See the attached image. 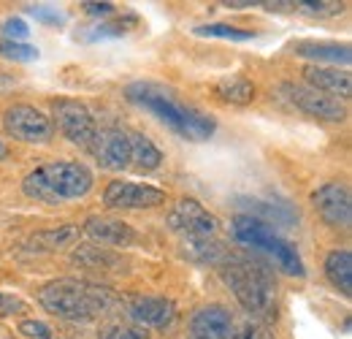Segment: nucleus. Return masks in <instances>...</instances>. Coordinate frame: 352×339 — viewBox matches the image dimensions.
I'll use <instances>...</instances> for the list:
<instances>
[{
  "mask_svg": "<svg viewBox=\"0 0 352 339\" xmlns=\"http://www.w3.org/2000/svg\"><path fill=\"white\" fill-rule=\"evenodd\" d=\"M92 185H95L92 171L79 161H52L44 166H36L22 179L25 196L49 207L85 198Z\"/></svg>",
  "mask_w": 352,
  "mask_h": 339,
  "instance_id": "nucleus-4",
  "label": "nucleus"
},
{
  "mask_svg": "<svg viewBox=\"0 0 352 339\" xmlns=\"http://www.w3.org/2000/svg\"><path fill=\"white\" fill-rule=\"evenodd\" d=\"M128 25H135V17L117 19V22H106V25H98V28H95V33H92L89 39H92V41H98V39H106V36H122V33H128V30H125Z\"/></svg>",
  "mask_w": 352,
  "mask_h": 339,
  "instance_id": "nucleus-28",
  "label": "nucleus"
},
{
  "mask_svg": "<svg viewBox=\"0 0 352 339\" xmlns=\"http://www.w3.org/2000/svg\"><path fill=\"white\" fill-rule=\"evenodd\" d=\"M220 277L244 312L255 318V323L276 318L279 288L265 263L255 260L252 255H225L220 260Z\"/></svg>",
  "mask_w": 352,
  "mask_h": 339,
  "instance_id": "nucleus-2",
  "label": "nucleus"
},
{
  "mask_svg": "<svg viewBox=\"0 0 352 339\" xmlns=\"http://www.w3.org/2000/svg\"><path fill=\"white\" fill-rule=\"evenodd\" d=\"M49 120H52V125L60 127V133H63L71 144H76V147L92 152L95 138H98V123H95L92 112H89L82 101H74V98H54V101H52V117H49Z\"/></svg>",
  "mask_w": 352,
  "mask_h": 339,
  "instance_id": "nucleus-6",
  "label": "nucleus"
},
{
  "mask_svg": "<svg viewBox=\"0 0 352 339\" xmlns=\"http://www.w3.org/2000/svg\"><path fill=\"white\" fill-rule=\"evenodd\" d=\"M233 334V318L222 304L198 307L190 318L187 339H228Z\"/></svg>",
  "mask_w": 352,
  "mask_h": 339,
  "instance_id": "nucleus-13",
  "label": "nucleus"
},
{
  "mask_svg": "<svg viewBox=\"0 0 352 339\" xmlns=\"http://www.w3.org/2000/svg\"><path fill=\"white\" fill-rule=\"evenodd\" d=\"M74 263L85 266V269H103V271H120L122 266V255L111 253L109 247H79L74 253Z\"/></svg>",
  "mask_w": 352,
  "mask_h": 339,
  "instance_id": "nucleus-20",
  "label": "nucleus"
},
{
  "mask_svg": "<svg viewBox=\"0 0 352 339\" xmlns=\"http://www.w3.org/2000/svg\"><path fill=\"white\" fill-rule=\"evenodd\" d=\"M192 33H195V36H206V39H225V41H250V39H255L252 30L233 28V25H222V22H214V25H198Z\"/></svg>",
  "mask_w": 352,
  "mask_h": 339,
  "instance_id": "nucleus-23",
  "label": "nucleus"
},
{
  "mask_svg": "<svg viewBox=\"0 0 352 339\" xmlns=\"http://www.w3.org/2000/svg\"><path fill=\"white\" fill-rule=\"evenodd\" d=\"M133 133L128 127H109L98 130L92 155L98 166L106 171H125L133 169Z\"/></svg>",
  "mask_w": 352,
  "mask_h": 339,
  "instance_id": "nucleus-10",
  "label": "nucleus"
},
{
  "mask_svg": "<svg viewBox=\"0 0 352 339\" xmlns=\"http://www.w3.org/2000/svg\"><path fill=\"white\" fill-rule=\"evenodd\" d=\"M228 339H274L271 334V329L265 326V323H247V326H241L236 334H230Z\"/></svg>",
  "mask_w": 352,
  "mask_h": 339,
  "instance_id": "nucleus-29",
  "label": "nucleus"
},
{
  "mask_svg": "<svg viewBox=\"0 0 352 339\" xmlns=\"http://www.w3.org/2000/svg\"><path fill=\"white\" fill-rule=\"evenodd\" d=\"M3 127L11 138L25 144H46L54 136V125L41 109L30 103H14L3 114Z\"/></svg>",
  "mask_w": 352,
  "mask_h": 339,
  "instance_id": "nucleus-8",
  "label": "nucleus"
},
{
  "mask_svg": "<svg viewBox=\"0 0 352 339\" xmlns=\"http://www.w3.org/2000/svg\"><path fill=\"white\" fill-rule=\"evenodd\" d=\"M163 163V152L155 147V141L144 133H133V169L135 171H157Z\"/></svg>",
  "mask_w": 352,
  "mask_h": 339,
  "instance_id": "nucleus-21",
  "label": "nucleus"
},
{
  "mask_svg": "<svg viewBox=\"0 0 352 339\" xmlns=\"http://www.w3.org/2000/svg\"><path fill=\"white\" fill-rule=\"evenodd\" d=\"M98 339H149V334L141 326H128V323H111L100 331Z\"/></svg>",
  "mask_w": 352,
  "mask_h": 339,
  "instance_id": "nucleus-25",
  "label": "nucleus"
},
{
  "mask_svg": "<svg viewBox=\"0 0 352 339\" xmlns=\"http://www.w3.org/2000/svg\"><path fill=\"white\" fill-rule=\"evenodd\" d=\"M22 309H25V304H22L19 298L3 296V294H0V318H6V315H14V312H22Z\"/></svg>",
  "mask_w": 352,
  "mask_h": 339,
  "instance_id": "nucleus-32",
  "label": "nucleus"
},
{
  "mask_svg": "<svg viewBox=\"0 0 352 339\" xmlns=\"http://www.w3.org/2000/svg\"><path fill=\"white\" fill-rule=\"evenodd\" d=\"M0 33H3V41L22 43L28 36H30V28H28L25 19H19V17H8V19L0 25Z\"/></svg>",
  "mask_w": 352,
  "mask_h": 339,
  "instance_id": "nucleus-26",
  "label": "nucleus"
},
{
  "mask_svg": "<svg viewBox=\"0 0 352 339\" xmlns=\"http://www.w3.org/2000/svg\"><path fill=\"white\" fill-rule=\"evenodd\" d=\"M298 57L317 60V63H333V65H350L352 52L347 43H325V41H301L293 46Z\"/></svg>",
  "mask_w": 352,
  "mask_h": 339,
  "instance_id": "nucleus-17",
  "label": "nucleus"
},
{
  "mask_svg": "<svg viewBox=\"0 0 352 339\" xmlns=\"http://www.w3.org/2000/svg\"><path fill=\"white\" fill-rule=\"evenodd\" d=\"M304 79L311 90L328 95V98H336V101H347L352 92V76L350 71H339V68H325V65H307L304 71Z\"/></svg>",
  "mask_w": 352,
  "mask_h": 339,
  "instance_id": "nucleus-15",
  "label": "nucleus"
},
{
  "mask_svg": "<svg viewBox=\"0 0 352 339\" xmlns=\"http://www.w3.org/2000/svg\"><path fill=\"white\" fill-rule=\"evenodd\" d=\"M230 231H233V239L258 250V253L268 255L285 274L290 277H304L307 269H304V260L298 250L285 242L268 223H263L261 217H252V214H236L233 223H230Z\"/></svg>",
  "mask_w": 352,
  "mask_h": 339,
  "instance_id": "nucleus-5",
  "label": "nucleus"
},
{
  "mask_svg": "<svg viewBox=\"0 0 352 339\" xmlns=\"http://www.w3.org/2000/svg\"><path fill=\"white\" fill-rule=\"evenodd\" d=\"M311 204L317 214L331 228H350L352 223V196L350 187L342 182H325L311 193Z\"/></svg>",
  "mask_w": 352,
  "mask_h": 339,
  "instance_id": "nucleus-12",
  "label": "nucleus"
},
{
  "mask_svg": "<svg viewBox=\"0 0 352 339\" xmlns=\"http://www.w3.org/2000/svg\"><path fill=\"white\" fill-rule=\"evenodd\" d=\"M82 231L87 234L89 239H95L100 245H111V247H128L135 239V231L128 223L111 220V217H89Z\"/></svg>",
  "mask_w": 352,
  "mask_h": 339,
  "instance_id": "nucleus-16",
  "label": "nucleus"
},
{
  "mask_svg": "<svg viewBox=\"0 0 352 339\" xmlns=\"http://www.w3.org/2000/svg\"><path fill=\"white\" fill-rule=\"evenodd\" d=\"M103 204L109 209H155L166 204V190L138 182H109L103 190Z\"/></svg>",
  "mask_w": 352,
  "mask_h": 339,
  "instance_id": "nucleus-11",
  "label": "nucleus"
},
{
  "mask_svg": "<svg viewBox=\"0 0 352 339\" xmlns=\"http://www.w3.org/2000/svg\"><path fill=\"white\" fill-rule=\"evenodd\" d=\"M79 234H82L79 225L65 223V225H57V228H52V231H41V234L30 236L28 250H36V253H54V250L71 247V245L79 239Z\"/></svg>",
  "mask_w": 352,
  "mask_h": 339,
  "instance_id": "nucleus-18",
  "label": "nucleus"
},
{
  "mask_svg": "<svg viewBox=\"0 0 352 339\" xmlns=\"http://www.w3.org/2000/svg\"><path fill=\"white\" fill-rule=\"evenodd\" d=\"M19 334H25L28 339H52V329L41 320H22Z\"/></svg>",
  "mask_w": 352,
  "mask_h": 339,
  "instance_id": "nucleus-30",
  "label": "nucleus"
},
{
  "mask_svg": "<svg viewBox=\"0 0 352 339\" xmlns=\"http://www.w3.org/2000/svg\"><path fill=\"white\" fill-rule=\"evenodd\" d=\"M325 277L328 282L342 291L344 296L352 294V253L350 250H333L325 258Z\"/></svg>",
  "mask_w": 352,
  "mask_h": 339,
  "instance_id": "nucleus-19",
  "label": "nucleus"
},
{
  "mask_svg": "<svg viewBox=\"0 0 352 339\" xmlns=\"http://www.w3.org/2000/svg\"><path fill=\"white\" fill-rule=\"evenodd\" d=\"M131 318L144 329H168L176 320V304L163 296H138L128 304Z\"/></svg>",
  "mask_w": 352,
  "mask_h": 339,
  "instance_id": "nucleus-14",
  "label": "nucleus"
},
{
  "mask_svg": "<svg viewBox=\"0 0 352 339\" xmlns=\"http://www.w3.org/2000/svg\"><path fill=\"white\" fill-rule=\"evenodd\" d=\"M293 8H298L301 14L309 17H333L342 11V3H311V0H301V3H293Z\"/></svg>",
  "mask_w": 352,
  "mask_h": 339,
  "instance_id": "nucleus-27",
  "label": "nucleus"
},
{
  "mask_svg": "<svg viewBox=\"0 0 352 339\" xmlns=\"http://www.w3.org/2000/svg\"><path fill=\"white\" fill-rule=\"evenodd\" d=\"M82 8L92 17H111L114 14V3H82Z\"/></svg>",
  "mask_w": 352,
  "mask_h": 339,
  "instance_id": "nucleus-33",
  "label": "nucleus"
},
{
  "mask_svg": "<svg viewBox=\"0 0 352 339\" xmlns=\"http://www.w3.org/2000/svg\"><path fill=\"white\" fill-rule=\"evenodd\" d=\"M214 92L225 103H233V106H247L255 101V85L247 76H228L214 85Z\"/></svg>",
  "mask_w": 352,
  "mask_h": 339,
  "instance_id": "nucleus-22",
  "label": "nucleus"
},
{
  "mask_svg": "<svg viewBox=\"0 0 352 339\" xmlns=\"http://www.w3.org/2000/svg\"><path fill=\"white\" fill-rule=\"evenodd\" d=\"M279 92L290 106H296L298 112H304L314 120H325V123H344L347 120V106L342 101L328 98V95H322L307 85L285 82V85H279Z\"/></svg>",
  "mask_w": 352,
  "mask_h": 339,
  "instance_id": "nucleus-9",
  "label": "nucleus"
},
{
  "mask_svg": "<svg viewBox=\"0 0 352 339\" xmlns=\"http://www.w3.org/2000/svg\"><path fill=\"white\" fill-rule=\"evenodd\" d=\"M28 14H33L36 19L49 22V25H63V14L57 8H49V6H28Z\"/></svg>",
  "mask_w": 352,
  "mask_h": 339,
  "instance_id": "nucleus-31",
  "label": "nucleus"
},
{
  "mask_svg": "<svg viewBox=\"0 0 352 339\" xmlns=\"http://www.w3.org/2000/svg\"><path fill=\"white\" fill-rule=\"evenodd\" d=\"M38 301L46 312L71 323H89L120 307V298L111 288L95 285L89 280H76V277L46 282L38 294Z\"/></svg>",
  "mask_w": 352,
  "mask_h": 339,
  "instance_id": "nucleus-3",
  "label": "nucleus"
},
{
  "mask_svg": "<svg viewBox=\"0 0 352 339\" xmlns=\"http://www.w3.org/2000/svg\"><path fill=\"white\" fill-rule=\"evenodd\" d=\"M168 228L182 239V245L184 242H204V239H217L220 220L209 212L201 201L182 198L168 212Z\"/></svg>",
  "mask_w": 352,
  "mask_h": 339,
  "instance_id": "nucleus-7",
  "label": "nucleus"
},
{
  "mask_svg": "<svg viewBox=\"0 0 352 339\" xmlns=\"http://www.w3.org/2000/svg\"><path fill=\"white\" fill-rule=\"evenodd\" d=\"M6 155H8V144L0 138V161H6Z\"/></svg>",
  "mask_w": 352,
  "mask_h": 339,
  "instance_id": "nucleus-34",
  "label": "nucleus"
},
{
  "mask_svg": "<svg viewBox=\"0 0 352 339\" xmlns=\"http://www.w3.org/2000/svg\"><path fill=\"white\" fill-rule=\"evenodd\" d=\"M125 98L187 141H206L217 130V123L206 112L184 103L171 87L157 82H133L125 87Z\"/></svg>",
  "mask_w": 352,
  "mask_h": 339,
  "instance_id": "nucleus-1",
  "label": "nucleus"
},
{
  "mask_svg": "<svg viewBox=\"0 0 352 339\" xmlns=\"http://www.w3.org/2000/svg\"><path fill=\"white\" fill-rule=\"evenodd\" d=\"M0 57L14 60V63H33V60H38V49L30 43L0 41Z\"/></svg>",
  "mask_w": 352,
  "mask_h": 339,
  "instance_id": "nucleus-24",
  "label": "nucleus"
}]
</instances>
